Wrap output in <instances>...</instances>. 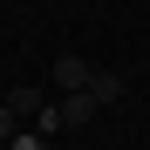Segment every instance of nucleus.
<instances>
[{
  "label": "nucleus",
  "mask_w": 150,
  "mask_h": 150,
  "mask_svg": "<svg viewBox=\"0 0 150 150\" xmlns=\"http://www.w3.org/2000/svg\"><path fill=\"white\" fill-rule=\"evenodd\" d=\"M89 75H96V68H89L82 55H62V62H55V89L75 96V89H89Z\"/></svg>",
  "instance_id": "2"
},
{
  "label": "nucleus",
  "mask_w": 150,
  "mask_h": 150,
  "mask_svg": "<svg viewBox=\"0 0 150 150\" xmlns=\"http://www.w3.org/2000/svg\"><path fill=\"white\" fill-rule=\"evenodd\" d=\"M89 96H96V103H123V75L116 68H96L89 75Z\"/></svg>",
  "instance_id": "3"
},
{
  "label": "nucleus",
  "mask_w": 150,
  "mask_h": 150,
  "mask_svg": "<svg viewBox=\"0 0 150 150\" xmlns=\"http://www.w3.org/2000/svg\"><path fill=\"white\" fill-rule=\"evenodd\" d=\"M14 137H21V116H14L7 103H0V143H14Z\"/></svg>",
  "instance_id": "5"
},
{
  "label": "nucleus",
  "mask_w": 150,
  "mask_h": 150,
  "mask_svg": "<svg viewBox=\"0 0 150 150\" xmlns=\"http://www.w3.org/2000/svg\"><path fill=\"white\" fill-rule=\"evenodd\" d=\"M7 109H14L21 123H28V116H41L48 103H41V89H7Z\"/></svg>",
  "instance_id": "4"
},
{
  "label": "nucleus",
  "mask_w": 150,
  "mask_h": 150,
  "mask_svg": "<svg viewBox=\"0 0 150 150\" xmlns=\"http://www.w3.org/2000/svg\"><path fill=\"white\" fill-rule=\"evenodd\" d=\"M55 109H62V130H82V123H89L96 109H103V103H96V96H89V89H75V96H62V103H55Z\"/></svg>",
  "instance_id": "1"
}]
</instances>
